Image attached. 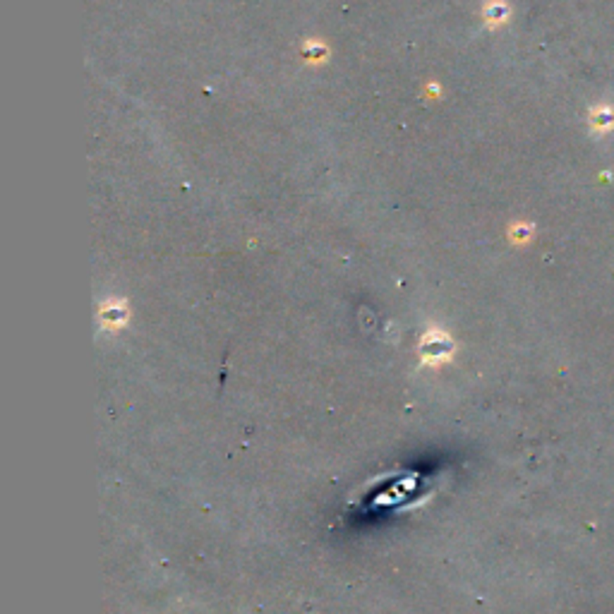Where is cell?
Returning a JSON list of instances; mask_svg holds the SVG:
<instances>
[{"mask_svg": "<svg viewBox=\"0 0 614 614\" xmlns=\"http://www.w3.org/2000/svg\"><path fill=\"white\" fill-rule=\"evenodd\" d=\"M449 350H452V343H449V338L444 334H432L423 343V355L428 360H442Z\"/></svg>", "mask_w": 614, "mask_h": 614, "instance_id": "cell-1", "label": "cell"}]
</instances>
